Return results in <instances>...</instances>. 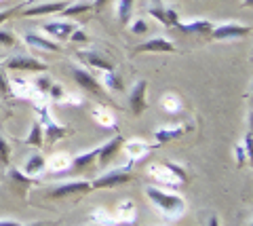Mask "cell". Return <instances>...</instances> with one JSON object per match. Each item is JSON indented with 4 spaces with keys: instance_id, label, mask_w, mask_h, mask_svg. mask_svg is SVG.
<instances>
[{
    "instance_id": "obj_1",
    "label": "cell",
    "mask_w": 253,
    "mask_h": 226,
    "mask_svg": "<svg viewBox=\"0 0 253 226\" xmlns=\"http://www.w3.org/2000/svg\"><path fill=\"white\" fill-rule=\"evenodd\" d=\"M146 194L167 218H179L181 214H184V209H186L184 199L177 197V194H169V192H165L161 188H154V186H148Z\"/></svg>"
},
{
    "instance_id": "obj_2",
    "label": "cell",
    "mask_w": 253,
    "mask_h": 226,
    "mask_svg": "<svg viewBox=\"0 0 253 226\" xmlns=\"http://www.w3.org/2000/svg\"><path fill=\"white\" fill-rule=\"evenodd\" d=\"M133 180V176H131V171L129 169H112V171H108V174L104 176H99L97 180H93L91 182V190H101V188H116V186H123L126 182H131Z\"/></svg>"
},
{
    "instance_id": "obj_3",
    "label": "cell",
    "mask_w": 253,
    "mask_h": 226,
    "mask_svg": "<svg viewBox=\"0 0 253 226\" xmlns=\"http://www.w3.org/2000/svg\"><path fill=\"white\" fill-rule=\"evenodd\" d=\"M91 190V182L84 180H74V182H66V184H57L49 190L51 199H66V197H78Z\"/></svg>"
},
{
    "instance_id": "obj_4",
    "label": "cell",
    "mask_w": 253,
    "mask_h": 226,
    "mask_svg": "<svg viewBox=\"0 0 253 226\" xmlns=\"http://www.w3.org/2000/svg\"><path fill=\"white\" fill-rule=\"evenodd\" d=\"M251 32L249 26H241V23H221V26L211 30L213 41H234V38H245Z\"/></svg>"
},
{
    "instance_id": "obj_5",
    "label": "cell",
    "mask_w": 253,
    "mask_h": 226,
    "mask_svg": "<svg viewBox=\"0 0 253 226\" xmlns=\"http://www.w3.org/2000/svg\"><path fill=\"white\" fill-rule=\"evenodd\" d=\"M38 114H41V121H42V125H44L42 136H44V139H46L49 144H55L57 139H61L63 136L68 134V129H66V127H61V125H57V123L51 119L49 110H46V106L38 108Z\"/></svg>"
},
{
    "instance_id": "obj_6",
    "label": "cell",
    "mask_w": 253,
    "mask_h": 226,
    "mask_svg": "<svg viewBox=\"0 0 253 226\" xmlns=\"http://www.w3.org/2000/svg\"><path fill=\"white\" fill-rule=\"evenodd\" d=\"M6 68L15 70V72H44L46 64H44V61L34 59V57L17 55V57H11L9 61H6Z\"/></svg>"
},
{
    "instance_id": "obj_7",
    "label": "cell",
    "mask_w": 253,
    "mask_h": 226,
    "mask_svg": "<svg viewBox=\"0 0 253 226\" xmlns=\"http://www.w3.org/2000/svg\"><path fill=\"white\" fill-rule=\"evenodd\" d=\"M146 93H148V83L146 81H137L135 87L131 89L129 93V106H131V112L133 114H141L146 110Z\"/></svg>"
},
{
    "instance_id": "obj_8",
    "label": "cell",
    "mask_w": 253,
    "mask_h": 226,
    "mask_svg": "<svg viewBox=\"0 0 253 226\" xmlns=\"http://www.w3.org/2000/svg\"><path fill=\"white\" fill-rule=\"evenodd\" d=\"M78 59L84 61V64L91 66V68L104 70V72H112V70L116 68L114 61H110L106 55H101L99 51H81V53H78Z\"/></svg>"
},
{
    "instance_id": "obj_9",
    "label": "cell",
    "mask_w": 253,
    "mask_h": 226,
    "mask_svg": "<svg viewBox=\"0 0 253 226\" xmlns=\"http://www.w3.org/2000/svg\"><path fill=\"white\" fill-rule=\"evenodd\" d=\"M68 6V0H55V2H44V4H36L23 11V17H41V15H53V13H61Z\"/></svg>"
},
{
    "instance_id": "obj_10",
    "label": "cell",
    "mask_w": 253,
    "mask_h": 226,
    "mask_svg": "<svg viewBox=\"0 0 253 226\" xmlns=\"http://www.w3.org/2000/svg\"><path fill=\"white\" fill-rule=\"evenodd\" d=\"M123 144H125V137H123V136H116V137L110 139V142H106L104 146H99V152H97L99 165H101V167H106L108 163L116 157V152L123 148Z\"/></svg>"
},
{
    "instance_id": "obj_11",
    "label": "cell",
    "mask_w": 253,
    "mask_h": 226,
    "mask_svg": "<svg viewBox=\"0 0 253 226\" xmlns=\"http://www.w3.org/2000/svg\"><path fill=\"white\" fill-rule=\"evenodd\" d=\"M72 76H74L76 85H81L84 91H91V93H95V95H104V89L99 87V83L95 81V76L89 74L86 70H83V68H72Z\"/></svg>"
},
{
    "instance_id": "obj_12",
    "label": "cell",
    "mask_w": 253,
    "mask_h": 226,
    "mask_svg": "<svg viewBox=\"0 0 253 226\" xmlns=\"http://www.w3.org/2000/svg\"><path fill=\"white\" fill-rule=\"evenodd\" d=\"M135 53H175V45L167 38H152L135 46Z\"/></svg>"
},
{
    "instance_id": "obj_13",
    "label": "cell",
    "mask_w": 253,
    "mask_h": 226,
    "mask_svg": "<svg viewBox=\"0 0 253 226\" xmlns=\"http://www.w3.org/2000/svg\"><path fill=\"white\" fill-rule=\"evenodd\" d=\"M6 180H9L11 188L17 190L19 194H26V190L30 188V186H34V180H32L30 176H26L23 171L15 169V167H9V171H6Z\"/></svg>"
},
{
    "instance_id": "obj_14",
    "label": "cell",
    "mask_w": 253,
    "mask_h": 226,
    "mask_svg": "<svg viewBox=\"0 0 253 226\" xmlns=\"http://www.w3.org/2000/svg\"><path fill=\"white\" fill-rule=\"evenodd\" d=\"M23 41H26L32 49H42V51H51V53L61 51L59 43H53V41H49V38H42L41 34H34V32L23 34Z\"/></svg>"
},
{
    "instance_id": "obj_15",
    "label": "cell",
    "mask_w": 253,
    "mask_h": 226,
    "mask_svg": "<svg viewBox=\"0 0 253 226\" xmlns=\"http://www.w3.org/2000/svg\"><path fill=\"white\" fill-rule=\"evenodd\" d=\"M97 152H99V148H93V150H89V152L78 154V157H74L72 161H70V169L76 171V174H83V171L91 169V165L97 161Z\"/></svg>"
},
{
    "instance_id": "obj_16",
    "label": "cell",
    "mask_w": 253,
    "mask_h": 226,
    "mask_svg": "<svg viewBox=\"0 0 253 226\" xmlns=\"http://www.w3.org/2000/svg\"><path fill=\"white\" fill-rule=\"evenodd\" d=\"M74 30H76V26L70 21H51L44 26V32H49L53 38H59V41L70 38V34H72Z\"/></svg>"
},
{
    "instance_id": "obj_17",
    "label": "cell",
    "mask_w": 253,
    "mask_h": 226,
    "mask_svg": "<svg viewBox=\"0 0 253 226\" xmlns=\"http://www.w3.org/2000/svg\"><path fill=\"white\" fill-rule=\"evenodd\" d=\"M179 32H184V34H201V36H209L211 34V21H205V19H199V21H192V23H177L175 26Z\"/></svg>"
},
{
    "instance_id": "obj_18",
    "label": "cell",
    "mask_w": 253,
    "mask_h": 226,
    "mask_svg": "<svg viewBox=\"0 0 253 226\" xmlns=\"http://www.w3.org/2000/svg\"><path fill=\"white\" fill-rule=\"evenodd\" d=\"M150 174H152V176L156 178V180H161L163 184H167V186L179 184V180L171 174V169H169L167 165H152V167H150Z\"/></svg>"
},
{
    "instance_id": "obj_19",
    "label": "cell",
    "mask_w": 253,
    "mask_h": 226,
    "mask_svg": "<svg viewBox=\"0 0 253 226\" xmlns=\"http://www.w3.org/2000/svg\"><path fill=\"white\" fill-rule=\"evenodd\" d=\"M46 167V161L42 159V154H32V157L26 161V167H23V174L26 176H36Z\"/></svg>"
},
{
    "instance_id": "obj_20",
    "label": "cell",
    "mask_w": 253,
    "mask_h": 226,
    "mask_svg": "<svg viewBox=\"0 0 253 226\" xmlns=\"http://www.w3.org/2000/svg\"><path fill=\"white\" fill-rule=\"evenodd\" d=\"M26 144L28 146H34V148H42L44 146V137H42V127L41 123H34L30 129V136L26 137Z\"/></svg>"
},
{
    "instance_id": "obj_21",
    "label": "cell",
    "mask_w": 253,
    "mask_h": 226,
    "mask_svg": "<svg viewBox=\"0 0 253 226\" xmlns=\"http://www.w3.org/2000/svg\"><path fill=\"white\" fill-rule=\"evenodd\" d=\"M123 146L126 148V154L131 157L129 163H133V161L139 159V157H144L146 150H150V146H146L144 142H137V139H135V142H126V144H123Z\"/></svg>"
},
{
    "instance_id": "obj_22",
    "label": "cell",
    "mask_w": 253,
    "mask_h": 226,
    "mask_svg": "<svg viewBox=\"0 0 253 226\" xmlns=\"http://www.w3.org/2000/svg\"><path fill=\"white\" fill-rule=\"evenodd\" d=\"M133 2H135V0H121V4H118V21H121V26H126V23L131 21Z\"/></svg>"
},
{
    "instance_id": "obj_23",
    "label": "cell",
    "mask_w": 253,
    "mask_h": 226,
    "mask_svg": "<svg viewBox=\"0 0 253 226\" xmlns=\"http://www.w3.org/2000/svg\"><path fill=\"white\" fill-rule=\"evenodd\" d=\"M93 116L97 119L99 125H104V127H114V116H112V112H110L108 108H104V106L93 108Z\"/></svg>"
},
{
    "instance_id": "obj_24",
    "label": "cell",
    "mask_w": 253,
    "mask_h": 226,
    "mask_svg": "<svg viewBox=\"0 0 253 226\" xmlns=\"http://www.w3.org/2000/svg\"><path fill=\"white\" fill-rule=\"evenodd\" d=\"M181 134H184V129L181 127H173V129H158L154 137H156V142L158 144H165V142H169V139H175L179 137Z\"/></svg>"
},
{
    "instance_id": "obj_25",
    "label": "cell",
    "mask_w": 253,
    "mask_h": 226,
    "mask_svg": "<svg viewBox=\"0 0 253 226\" xmlns=\"http://www.w3.org/2000/svg\"><path fill=\"white\" fill-rule=\"evenodd\" d=\"M93 9V4L89 2H78V4H68L66 9L61 11L63 17H76V15H83V13H89Z\"/></svg>"
},
{
    "instance_id": "obj_26",
    "label": "cell",
    "mask_w": 253,
    "mask_h": 226,
    "mask_svg": "<svg viewBox=\"0 0 253 226\" xmlns=\"http://www.w3.org/2000/svg\"><path fill=\"white\" fill-rule=\"evenodd\" d=\"M70 161H72V159H70L66 152H61V154H55L49 165H51V169H55V171H68V169H70Z\"/></svg>"
},
{
    "instance_id": "obj_27",
    "label": "cell",
    "mask_w": 253,
    "mask_h": 226,
    "mask_svg": "<svg viewBox=\"0 0 253 226\" xmlns=\"http://www.w3.org/2000/svg\"><path fill=\"white\" fill-rule=\"evenodd\" d=\"M161 106L165 108L167 112H177L179 108H181V104H179V97L177 95H173V93H167V95L163 97V102H161Z\"/></svg>"
},
{
    "instance_id": "obj_28",
    "label": "cell",
    "mask_w": 253,
    "mask_h": 226,
    "mask_svg": "<svg viewBox=\"0 0 253 226\" xmlns=\"http://www.w3.org/2000/svg\"><path fill=\"white\" fill-rule=\"evenodd\" d=\"M104 83H106V85H108V87L112 89V91H123V89H125V85H123L121 74H116L114 70H112V72H108V74H106Z\"/></svg>"
},
{
    "instance_id": "obj_29",
    "label": "cell",
    "mask_w": 253,
    "mask_h": 226,
    "mask_svg": "<svg viewBox=\"0 0 253 226\" xmlns=\"http://www.w3.org/2000/svg\"><path fill=\"white\" fill-rule=\"evenodd\" d=\"M165 165H167V167L171 169V174L177 178L179 184H186V182H188V174L184 171V167H179L177 163H165Z\"/></svg>"
},
{
    "instance_id": "obj_30",
    "label": "cell",
    "mask_w": 253,
    "mask_h": 226,
    "mask_svg": "<svg viewBox=\"0 0 253 226\" xmlns=\"http://www.w3.org/2000/svg\"><path fill=\"white\" fill-rule=\"evenodd\" d=\"M9 157H11V148H9V144H6L2 137H0V163L9 165Z\"/></svg>"
},
{
    "instance_id": "obj_31",
    "label": "cell",
    "mask_w": 253,
    "mask_h": 226,
    "mask_svg": "<svg viewBox=\"0 0 253 226\" xmlns=\"http://www.w3.org/2000/svg\"><path fill=\"white\" fill-rule=\"evenodd\" d=\"M148 13L152 15L154 19L161 21L163 26H169V23H167V17H165V9H163V6H161V9H158V6H150V11H148Z\"/></svg>"
},
{
    "instance_id": "obj_32",
    "label": "cell",
    "mask_w": 253,
    "mask_h": 226,
    "mask_svg": "<svg viewBox=\"0 0 253 226\" xmlns=\"http://www.w3.org/2000/svg\"><path fill=\"white\" fill-rule=\"evenodd\" d=\"M34 85H36V89H38V91H42V93H49V89H51V85H53V83H51L49 79H46V76H38Z\"/></svg>"
},
{
    "instance_id": "obj_33",
    "label": "cell",
    "mask_w": 253,
    "mask_h": 226,
    "mask_svg": "<svg viewBox=\"0 0 253 226\" xmlns=\"http://www.w3.org/2000/svg\"><path fill=\"white\" fill-rule=\"evenodd\" d=\"M165 17H167V23H169V26H173V28L179 23V15H177L175 9H165Z\"/></svg>"
},
{
    "instance_id": "obj_34",
    "label": "cell",
    "mask_w": 253,
    "mask_h": 226,
    "mask_svg": "<svg viewBox=\"0 0 253 226\" xmlns=\"http://www.w3.org/2000/svg\"><path fill=\"white\" fill-rule=\"evenodd\" d=\"M13 43H15L13 34L6 32V30H0V45H2V46H13Z\"/></svg>"
},
{
    "instance_id": "obj_35",
    "label": "cell",
    "mask_w": 253,
    "mask_h": 226,
    "mask_svg": "<svg viewBox=\"0 0 253 226\" xmlns=\"http://www.w3.org/2000/svg\"><path fill=\"white\" fill-rule=\"evenodd\" d=\"M131 32H133V34H146V32H148V23H146L144 19L135 21V23L131 26Z\"/></svg>"
},
{
    "instance_id": "obj_36",
    "label": "cell",
    "mask_w": 253,
    "mask_h": 226,
    "mask_svg": "<svg viewBox=\"0 0 253 226\" xmlns=\"http://www.w3.org/2000/svg\"><path fill=\"white\" fill-rule=\"evenodd\" d=\"M70 41H72V43H86V41H89V36H86L83 30H78V28H76L74 32L70 34Z\"/></svg>"
},
{
    "instance_id": "obj_37",
    "label": "cell",
    "mask_w": 253,
    "mask_h": 226,
    "mask_svg": "<svg viewBox=\"0 0 253 226\" xmlns=\"http://www.w3.org/2000/svg\"><path fill=\"white\" fill-rule=\"evenodd\" d=\"M0 91H2V93H9V91H11L9 79H6V74H4V70H2V68H0Z\"/></svg>"
},
{
    "instance_id": "obj_38",
    "label": "cell",
    "mask_w": 253,
    "mask_h": 226,
    "mask_svg": "<svg viewBox=\"0 0 253 226\" xmlns=\"http://www.w3.org/2000/svg\"><path fill=\"white\" fill-rule=\"evenodd\" d=\"M21 11V6H13V9H6V11H0V23L6 21V19H11L15 13H19Z\"/></svg>"
},
{
    "instance_id": "obj_39",
    "label": "cell",
    "mask_w": 253,
    "mask_h": 226,
    "mask_svg": "<svg viewBox=\"0 0 253 226\" xmlns=\"http://www.w3.org/2000/svg\"><path fill=\"white\" fill-rule=\"evenodd\" d=\"M49 93H51V97H53V99H61V95H63V89L59 87V85H51Z\"/></svg>"
},
{
    "instance_id": "obj_40",
    "label": "cell",
    "mask_w": 253,
    "mask_h": 226,
    "mask_svg": "<svg viewBox=\"0 0 253 226\" xmlns=\"http://www.w3.org/2000/svg\"><path fill=\"white\" fill-rule=\"evenodd\" d=\"M245 154H247V152H245V148L236 146V163H239V165H243V163H245Z\"/></svg>"
},
{
    "instance_id": "obj_41",
    "label": "cell",
    "mask_w": 253,
    "mask_h": 226,
    "mask_svg": "<svg viewBox=\"0 0 253 226\" xmlns=\"http://www.w3.org/2000/svg\"><path fill=\"white\" fill-rule=\"evenodd\" d=\"M108 2H110V0H95V2H93V11H101Z\"/></svg>"
},
{
    "instance_id": "obj_42",
    "label": "cell",
    "mask_w": 253,
    "mask_h": 226,
    "mask_svg": "<svg viewBox=\"0 0 253 226\" xmlns=\"http://www.w3.org/2000/svg\"><path fill=\"white\" fill-rule=\"evenodd\" d=\"M245 152H251V134H247V137H245Z\"/></svg>"
},
{
    "instance_id": "obj_43",
    "label": "cell",
    "mask_w": 253,
    "mask_h": 226,
    "mask_svg": "<svg viewBox=\"0 0 253 226\" xmlns=\"http://www.w3.org/2000/svg\"><path fill=\"white\" fill-rule=\"evenodd\" d=\"M0 226H19L17 220H0Z\"/></svg>"
},
{
    "instance_id": "obj_44",
    "label": "cell",
    "mask_w": 253,
    "mask_h": 226,
    "mask_svg": "<svg viewBox=\"0 0 253 226\" xmlns=\"http://www.w3.org/2000/svg\"><path fill=\"white\" fill-rule=\"evenodd\" d=\"M209 226H219V218L217 216H211L209 218Z\"/></svg>"
},
{
    "instance_id": "obj_45",
    "label": "cell",
    "mask_w": 253,
    "mask_h": 226,
    "mask_svg": "<svg viewBox=\"0 0 253 226\" xmlns=\"http://www.w3.org/2000/svg\"><path fill=\"white\" fill-rule=\"evenodd\" d=\"M95 226H104V224H95ZM106 226H110V224H106ZM118 226H131V222H129V224L123 222V224H118Z\"/></svg>"
},
{
    "instance_id": "obj_46",
    "label": "cell",
    "mask_w": 253,
    "mask_h": 226,
    "mask_svg": "<svg viewBox=\"0 0 253 226\" xmlns=\"http://www.w3.org/2000/svg\"><path fill=\"white\" fill-rule=\"evenodd\" d=\"M241 6H251V0H243V4Z\"/></svg>"
},
{
    "instance_id": "obj_47",
    "label": "cell",
    "mask_w": 253,
    "mask_h": 226,
    "mask_svg": "<svg viewBox=\"0 0 253 226\" xmlns=\"http://www.w3.org/2000/svg\"><path fill=\"white\" fill-rule=\"evenodd\" d=\"M28 226H42V224H28Z\"/></svg>"
}]
</instances>
